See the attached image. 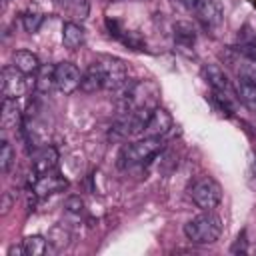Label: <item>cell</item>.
<instances>
[{"instance_id": "cell-2", "label": "cell", "mask_w": 256, "mask_h": 256, "mask_svg": "<svg viewBox=\"0 0 256 256\" xmlns=\"http://www.w3.org/2000/svg\"><path fill=\"white\" fill-rule=\"evenodd\" d=\"M162 148H164L162 136H146L142 140L130 142L120 152L122 166H140V164L152 160L158 152H162Z\"/></svg>"}, {"instance_id": "cell-24", "label": "cell", "mask_w": 256, "mask_h": 256, "mask_svg": "<svg viewBox=\"0 0 256 256\" xmlns=\"http://www.w3.org/2000/svg\"><path fill=\"white\" fill-rule=\"evenodd\" d=\"M42 22H44V16H42L40 12H32V10H28V12L22 14V26H24V30L30 32V34L38 32V28L42 26Z\"/></svg>"}, {"instance_id": "cell-6", "label": "cell", "mask_w": 256, "mask_h": 256, "mask_svg": "<svg viewBox=\"0 0 256 256\" xmlns=\"http://www.w3.org/2000/svg\"><path fill=\"white\" fill-rule=\"evenodd\" d=\"M202 72H204L206 82L212 86L214 94H218V96H222V98H228V100H232V102L238 100V92L234 90L230 78L224 74V70H222L218 64H208V66H204Z\"/></svg>"}, {"instance_id": "cell-31", "label": "cell", "mask_w": 256, "mask_h": 256, "mask_svg": "<svg viewBox=\"0 0 256 256\" xmlns=\"http://www.w3.org/2000/svg\"><path fill=\"white\" fill-rule=\"evenodd\" d=\"M184 8H196V4H198V0H178Z\"/></svg>"}, {"instance_id": "cell-8", "label": "cell", "mask_w": 256, "mask_h": 256, "mask_svg": "<svg viewBox=\"0 0 256 256\" xmlns=\"http://www.w3.org/2000/svg\"><path fill=\"white\" fill-rule=\"evenodd\" d=\"M102 72H104V88L108 90H120L126 86L128 72L122 60L118 58H102L100 60Z\"/></svg>"}, {"instance_id": "cell-9", "label": "cell", "mask_w": 256, "mask_h": 256, "mask_svg": "<svg viewBox=\"0 0 256 256\" xmlns=\"http://www.w3.org/2000/svg\"><path fill=\"white\" fill-rule=\"evenodd\" d=\"M194 10L198 14V20L204 24V28L216 30L222 24V18H224L222 0H198Z\"/></svg>"}, {"instance_id": "cell-16", "label": "cell", "mask_w": 256, "mask_h": 256, "mask_svg": "<svg viewBox=\"0 0 256 256\" xmlns=\"http://www.w3.org/2000/svg\"><path fill=\"white\" fill-rule=\"evenodd\" d=\"M84 28L76 22H66L62 26V42L68 50H76L84 44Z\"/></svg>"}, {"instance_id": "cell-21", "label": "cell", "mask_w": 256, "mask_h": 256, "mask_svg": "<svg viewBox=\"0 0 256 256\" xmlns=\"http://www.w3.org/2000/svg\"><path fill=\"white\" fill-rule=\"evenodd\" d=\"M240 66H236L240 80H248V82H256V58H250L246 54L240 52Z\"/></svg>"}, {"instance_id": "cell-4", "label": "cell", "mask_w": 256, "mask_h": 256, "mask_svg": "<svg viewBox=\"0 0 256 256\" xmlns=\"http://www.w3.org/2000/svg\"><path fill=\"white\" fill-rule=\"evenodd\" d=\"M158 94H160V92H158V88H156L154 82H148V80L136 82V84H132V86L128 88V92H126V96H124L126 108H124L122 112L134 110V108H148V110H154V108L158 106Z\"/></svg>"}, {"instance_id": "cell-23", "label": "cell", "mask_w": 256, "mask_h": 256, "mask_svg": "<svg viewBox=\"0 0 256 256\" xmlns=\"http://www.w3.org/2000/svg\"><path fill=\"white\" fill-rule=\"evenodd\" d=\"M12 164H14V148H12V144L4 138V140L0 142V170L6 174Z\"/></svg>"}, {"instance_id": "cell-30", "label": "cell", "mask_w": 256, "mask_h": 256, "mask_svg": "<svg viewBox=\"0 0 256 256\" xmlns=\"http://www.w3.org/2000/svg\"><path fill=\"white\" fill-rule=\"evenodd\" d=\"M10 204H12V202H10V194L6 192V194H4V202H2V214H6V212L10 210Z\"/></svg>"}, {"instance_id": "cell-5", "label": "cell", "mask_w": 256, "mask_h": 256, "mask_svg": "<svg viewBox=\"0 0 256 256\" xmlns=\"http://www.w3.org/2000/svg\"><path fill=\"white\" fill-rule=\"evenodd\" d=\"M24 72H20L16 66H4L2 68V80H0V90L4 98H12L18 100L26 94L28 90V82H26Z\"/></svg>"}, {"instance_id": "cell-11", "label": "cell", "mask_w": 256, "mask_h": 256, "mask_svg": "<svg viewBox=\"0 0 256 256\" xmlns=\"http://www.w3.org/2000/svg\"><path fill=\"white\" fill-rule=\"evenodd\" d=\"M56 164H58V150L54 146H40L32 152V170L34 174H46V172H52L56 170Z\"/></svg>"}, {"instance_id": "cell-19", "label": "cell", "mask_w": 256, "mask_h": 256, "mask_svg": "<svg viewBox=\"0 0 256 256\" xmlns=\"http://www.w3.org/2000/svg\"><path fill=\"white\" fill-rule=\"evenodd\" d=\"M236 92H238V100H240L250 112H256V82L240 80Z\"/></svg>"}, {"instance_id": "cell-27", "label": "cell", "mask_w": 256, "mask_h": 256, "mask_svg": "<svg viewBox=\"0 0 256 256\" xmlns=\"http://www.w3.org/2000/svg\"><path fill=\"white\" fill-rule=\"evenodd\" d=\"M64 208L70 212V214H80L84 210V202L80 196H70L66 202H64Z\"/></svg>"}, {"instance_id": "cell-18", "label": "cell", "mask_w": 256, "mask_h": 256, "mask_svg": "<svg viewBox=\"0 0 256 256\" xmlns=\"http://www.w3.org/2000/svg\"><path fill=\"white\" fill-rule=\"evenodd\" d=\"M54 68L56 66H50V64H42L36 72V80H34V86L38 92L42 94H48L54 86H56V80H54Z\"/></svg>"}, {"instance_id": "cell-22", "label": "cell", "mask_w": 256, "mask_h": 256, "mask_svg": "<svg viewBox=\"0 0 256 256\" xmlns=\"http://www.w3.org/2000/svg\"><path fill=\"white\" fill-rule=\"evenodd\" d=\"M24 244V250H26V256H42L46 252V246H48V240L34 234V236H26L22 240Z\"/></svg>"}, {"instance_id": "cell-28", "label": "cell", "mask_w": 256, "mask_h": 256, "mask_svg": "<svg viewBox=\"0 0 256 256\" xmlns=\"http://www.w3.org/2000/svg\"><path fill=\"white\" fill-rule=\"evenodd\" d=\"M106 26H108V32H110V36H114V38H120L122 36V28H120V24H118V20H114V18H106Z\"/></svg>"}, {"instance_id": "cell-1", "label": "cell", "mask_w": 256, "mask_h": 256, "mask_svg": "<svg viewBox=\"0 0 256 256\" xmlns=\"http://www.w3.org/2000/svg\"><path fill=\"white\" fill-rule=\"evenodd\" d=\"M222 234V220L212 214V210H204L196 218L188 220L184 224V236L198 246L214 244Z\"/></svg>"}, {"instance_id": "cell-25", "label": "cell", "mask_w": 256, "mask_h": 256, "mask_svg": "<svg viewBox=\"0 0 256 256\" xmlns=\"http://www.w3.org/2000/svg\"><path fill=\"white\" fill-rule=\"evenodd\" d=\"M122 44H126L128 48H134V50H144V40L140 38V34L138 32H134V30H124L122 32V36L118 38Z\"/></svg>"}, {"instance_id": "cell-14", "label": "cell", "mask_w": 256, "mask_h": 256, "mask_svg": "<svg viewBox=\"0 0 256 256\" xmlns=\"http://www.w3.org/2000/svg\"><path fill=\"white\" fill-rule=\"evenodd\" d=\"M104 88V72H102V66L100 62H94L88 66V70L82 74V80H80V90L86 92V94H94L98 90Z\"/></svg>"}, {"instance_id": "cell-17", "label": "cell", "mask_w": 256, "mask_h": 256, "mask_svg": "<svg viewBox=\"0 0 256 256\" xmlns=\"http://www.w3.org/2000/svg\"><path fill=\"white\" fill-rule=\"evenodd\" d=\"M174 40L180 48H192L196 42V30L190 22H176L174 24Z\"/></svg>"}, {"instance_id": "cell-29", "label": "cell", "mask_w": 256, "mask_h": 256, "mask_svg": "<svg viewBox=\"0 0 256 256\" xmlns=\"http://www.w3.org/2000/svg\"><path fill=\"white\" fill-rule=\"evenodd\" d=\"M14 254H26L24 244H20V246H12V248L8 250V256H14Z\"/></svg>"}, {"instance_id": "cell-26", "label": "cell", "mask_w": 256, "mask_h": 256, "mask_svg": "<svg viewBox=\"0 0 256 256\" xmlns=\"http://www.w3.org/2000/svg\"><path fill=\"white\" fill-rule=\"evenodd\" d=\"M230 252H232V254H246V252H248V240H246V230H242V232H240V234L236 236V240H234V244H232Z\"/></svg>"}, {"instance_id": "cell-15", "label": "cell", "mask_w": 256, "mask_h": 256, "mask_svg": "<svg viewBox=\"0 0 256 256\" xmlns=\"http://www.w3.org/2000/svg\"><path fill=\"white\" fill-rule=\"evenodd\" d=\"M12 66H16L24 74H36L42 64H40V60H38L36 54L28 52V50H16L12 54Z\"/></svg>"}, {"instance_id": "cell-10", "label": "cell", "mask_w": 256, "mask_h": 256, "mask_svg": "<svg viewBox=\"0 0 256 256\" xmlns=\"http://www.w3.org/2000/svg\"><path fill=\"white\" fill-rule=\"evenodd\" d=\"M66 186H68V180H66L60 172L52 170V172L42 174V176L34 182L32 192H34V196H38V198H46V196H50V194H54V192L64 190Z\"/></svg>"}, {"instance_id": "cell-12", "label": "cell", "mask_w": 256, "mask_h": 256, "mask_svg": "<svg viewBox=\"0 0 256 256\" xmlns=\"http://www.w3.org/2000/svg\"><path fill=\"white\" fill-rule=\"evenodd\" d=\"M170 128H172V116H170V112L164 110V108H160V106H156L152 110L148 122H146L144 132H146V136H164V134H168Z\"/></svg>"}, {"instance_id": "cell-3", "label": "cell", "mask_w": 256, "mask_h": 256, "mask_svg": "<svg viewBox=\"0 0 256 256\" xmlns=\"http://www.w3.org/2000/svg\"><path fill=\"white\" fill-rule=\"evenodd\" d=\"M190 198L200 210H214L222 200V188L214 178L202 176L192 184Z\"/></svg>"}, {"instance_id": "cell-7", "label": "cell", "mask_w": 256, "mask_h": 256, "mask_svg": "<svg viewBox=\"0 0 256 256\" xmlns=\"http://www.w3.org/2000/svg\"><path fill=\"white\" fill-rule=\"evenodd\" d=\"M54 80H56L58 92L72 94V92H76L80 88L82 74L72 62H58L56 68H54Z\"/></svg>"}, {"instance_id": "cell-20", "label": "cell", "mask_w": 256, "mask_h": 256, "mask_svg": "<svg viewBox=\"0 0 256 256\" xmlns=\"http://www.w3.org/2000/svg\"><path fill=\"white\" fill-rule=\"evenodd\" d=\"M48 244L56 250V252H60V250H64L68 244H70V232L62 226V224H58V226H54L52 230H50V234H48Z\"/></svg>"}, {"instance_id": "cell-13", "label": "cell", "mask_w": 256, "mask_h": 256, "mask_svg": "<svg viewBox=\"0 0 256 256\" xmlns=\"http://www.w3.org/2000/svg\"><path fill=\"white\" fill-rule=\"evenodd\" d=\"M0 120H2V128L4 130H22L24 116H22V110H20L16 100H12V98H4L2 100Z\"/></svg>"}]
</instances>
